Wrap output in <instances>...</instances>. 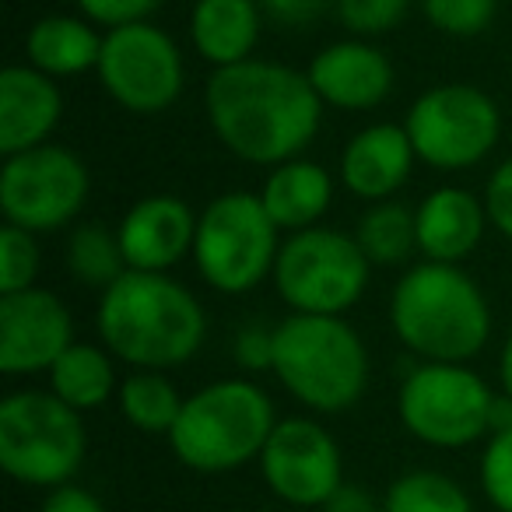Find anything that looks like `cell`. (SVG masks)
Masks as SVG:
<instances>
[{
	"instance_id": "obj_11",
	"label": "cell",
	"mask_w": 512,
	"mask_h": 512,
	"mask_svg": "<svg viewBox=\"0 0 512 512\" xmlns=\"http://www.w3.org/2000/svg\"><path fill=\"white\" fill-rule=\"evenodd\" d=\"M498 109L470 85H442L425 92L407 116L414 155L446 172L477 165L498 141Z\"/></svg>"
},
{
	"instance_id": "obj_9",
	"label": "cell",
	"mask_w": 512,
	"mask_h": 512,
	"mask_svg": "<svg viewBox=\"0 0 512 512\" xmlns=\"http://www.w3.org/2000/svg\"><path fill=\"white\" fill-rule=\"evenodd\" d=\"M495 393L477 372L449 362H428L411 369L400 386V421L435 449H463L488 435V411Z\"/></svg>"
},
{
	"instance_id": "obj_19",
	"label": "cell",
	"mask_w": 512,
	"mask_h": 512,
	"mask_svg": "<svg viewBox=\"0 0 512 512\" xmlns=\"http://www.w3.org/2000/svg\"><path fill=\"white\" fill-rule=\"evenodd\" d=\"M484 207L467 190H435L418 211V246L432 264H456L481 242Z\"/></svg>"
},
{
	"instance_id": "obj_12",
	"label": "cell",
	"mask_w": 512,
	"mask_h": 512,
	"mask_svg": "<svg viewBox=\"0 0 512 512\" xmlns=\"http://www.w3.org/2000/svg\"><path fill=\"white\" fill-rule=\"evenodd\" d=\"M99 78L130 113H162L183 88V60L162 29L137 22L102 39Z\"/></svg>"
},
{
	"instance_id": "obj_30",
	"label": "cell",
	"mask_w": 512,
	"mask_h": 512,
	"mask_svg": "<svg viewBox=\"0 0 512 512\" xmlns=\"http://www.w3.org/2000/svg\"><path fill=\"white\" fill-rule=\"evenodd\" d=\"M481 491L491 509L512 512V432L491 435L481 456Z\"/></svg>"
},
{
	"instance_id": "obj_8",
	"label": "cell",
	"mask_w": 512,
	"mask_h": 512,
	"mask_svg": "<svg viewBox=\"0 0 512 512\" xmlns=\"http://www.w3.org/2000/svg\"><path fill=\"white\" fill-rule=\"evenodd\" d=\"M274 281L295 313L341 316L369 285V256L358 239L330 228H306L281 246Z\"/></svg>"
},
{
	"instance_id": "obj_17",
	"label": "cell",
	"mask_w": 512,
	"mask_h": 512,
	"mask_svg": "<svg viewBox=\"0 0 512 512\" xmlns=\"http://www.w3.org/2000/svg\"><path fill=\"white\" fill-rule=\"evenodd\" d=\"M316 95L337 109H372L390 95L393 67L376 46L337 43L327 46L309 67Z\"/></svg>"
},
{
	"instance_id": "obj_31",
	"label": "cell",
	"mask_w": 512,
	"mask_h": 512,
	"mask_svg": "<svg viewBox=\"0 0 512 512\" xmlns=\"http://www.w3.org/2000/svg\"><path fill=\"white\" fill-rule=\"evenodd\" d=\"M337 15L358 36H379L404 22L407 0H337Z\"/></svg>"
},
{
	"instance_id": "obj_37",
	"label": "cell",
	"mask_w": 512,
	"mask_h": 512,
	"mask_svg": "<svg viewBox=\"0 0 512 512\" xmlns=\"http://www.w3.org/2000/svg\"><path fill=\"white\" fill-rule=\"evenodd\" d=\"M323 512H383V505H376V498L365 488L344 481L341 488L330 495V502L323 505Z\"/></svg>"
},
{
	"instance_id": "obj_1",
	"label": "cell",
	"mask_w": 512,
	"mask_h": 512,
	"mask_svg": "<svg viewBox=\"0 0 512 512\" xmlns=\"http://www.w3.org/2000/svg\"><path fill=\"white\" fill-rule=\"evenodd\" d=\"M320 95L309 74L242 60L207 81V116L228 151L256 165L295 158L320 127Z\"/></svg>"
},
{
	"instance_id": "obj_13",
	"label": "cell",
	"mask_w": 512,
	"mask_h": 512,
	"mask_svg": "<svg viewBox=\"0 0 512 512\" xmlns=\"http://www.w3.org/2000/svg\"><path fill=\"white\" fill-rule=\"evenodd\" d=\"M260 474L271 495L292 509H323L344 484L341 446L320 421L285 418L260 453Z\"/></svg>"
},
{
	"instance_id": "obj_26",
	"label": "cell",
	"mask_w": 512,
	"mask_h": 512,
	"mask_svg": "<svg viewBox=\"0 0 512 512\" xmlns=\"http://www.w3.org/2000/svg\"><path fill=\"white\" fill-rule=\"evenodd\" d=\"M358 246L376 264H404L418 246V214L404 204H379L358 221Z\"/></svg>"
},
{
	"instance_id": "obj_21",
	"label": "cell",
	"mask_w": 512,
	"mask_h": 512,
	"mask_svg": "<svg viewBox=\"0 0 512 512\" xmlns=\"http://www.w3.org/2000/svg\"><path fill=\"white\" fill-rule=\"evenodd\" d=\"M267 214L278 228L306 232L330 204V176L313 162H285L271 172L264 193Z\"/></svg>"
},
{
	"instance_id": "obj_28",
	"label": "cell",
	"mask_w": 512,
	"mask_h": 512,
	"mask_svg": "<svg viewBox=\"0 0 512 512\" xmlns=\"http://www.w3.org/2000/svg\"><path fill=\"white\" fill-rule=\"evenodd\" d=\"M39 271V249L32 242V232L18 225H4L0 232V295H15L32 288V278Z\"/></svg>"
},
{
	"instance_id": "obj_14",
	"label": "cell",
	"mask_w": 512,
	"mask_h": 512,
	"mask_svg": "<svg viewBox=\"0 0 512 512\" xmlns=\"http://www.w3.org/2000/svg\"><path fill=\"white\" fill-rule=\"evenodd\" d=\"M71 313L53 292L25 288L0 295V372L29 376L53 369L71 348Z\"/></svg>"
},
{
	"instance_id": "obj_22",
	"label": "cell",
	"mask_w": 512,
	"mask_h": 512,
	"mask_svg": "<svg viewBox=\"0 0 512 512\" xmlns=\"http://www.w3.org/2000/svg\"><path fill=\"white\" fill-rule=\"evenodd\" d=\"M102 39L78 18H43L29 32V60L43 74H78L99 67Z\"/></svg>"
},
{
	"instance_id": "obj_4",
	"label": "cell",
	"mask_w": 512,
	"mask_h": 512,
	"mask_svg": "<svg viewBox=\"0 0 512 512\" xmlns=\"http://www.w3.org/2000/svg\"><path fill=\"white\" fill-rule=\"evenodd\" d=\"M274 425V404L260 386L225 379L183 400L169 442L183 467L197 474H228L260 460Z\"/></svg>"
},
{
	"instance_id": "obj_15",
	"label": "cell",
	"mask_w": 512,
	"mask_h": 512,
	"mask_svg": "<svg viewBox=\"0 0 512 512\" xmlns=\"http://www.w3.org/2000/svg\"><path fill=\"white\" fill-rule=\"evenodd\" d=\"M120 249L130 271L162 274L165 267L179 264L186 249L197 242V221L190 207L176 197H144L130 207L120 225Z\"/></svg>"
},
{
	"instance_id": "obj_38",
	"label": "cell",
	"mask_w": 512,
	"mask_h": 512,
	"mask_svg": "<svg viewBox=\"0 0 512 512\" xmlns=\"http://www.w3.org/2000/svg\"><path fill=\"white\" fill-rule=\"evenodd\" d=\"M502 432H512V397L509 393L491 400V411H488V435H502Z\"/></svg>"
},
{
	"instance_id": "obj_33",
	"label": "cell",
	"mask_w": 512,
	"mask_h": 512,
	"mask_svg": "<svg viewBox=\"0 0 512 512\" xmlns=\"http://www.w3.org/2000/svg\"><path fill=\"white\" fill-rule=\"evenodd\" d=\"M484 211L495 221L498 232L512 239V158L498 165L495 176L488 179V193H484Z\"/></svg>"
},
{
	"instance_id": "obj_10",
	"label": "cell",
	"mask_w": 512,
	"mask_h": 512,
	"mask_svg": "<svg viewBox=\"0 0 512 512\" xmlns=\"http://www.w3.org/2000/svg\"><path fill=\"white\" fill-rule=\"evenodd\" d=\"M88 200V169L74 151L39 144L11 155L0 172V211L25 232H53L78 218Z\"/></svg>"
},
{
	"instance_id": "obj_23",
	"label": "cell",
	"mask_w": 512,
	"mask_h": 512,
	"mask_svg": "<svg viewBox=\"0 0 512 512\" xmlns=\"http://www.w3.org/2000/svg\"><path fill=\"white\" fill-rule=\"evenodd\" d=\"M113 362L92 344H71L50 369V393H57L74 411H95L113 397Z\"/></svg>"
},
{
	"instance_id": "obj_18",
	"label": "cell",
	"mask_w": 512,
	"mask_h": 512,
	"mask_svg": "<svg viewBox=\"0 0 512 512\" xmlns=\"http://www.w3.org/2000/svg\"><path fill=\"white\" fill-rule=\"evenodd\" d=\"M414 144L407 137V127L376 123L351 137L341 158V176L355 197L386 200L393 190H400L411 172Z\"/></svg>"
},
{
	"instance_id": "obj_7",
	"label": "cell",
	"mask_w": 512,
	"mask_h": 512,
	"mask_svg": "<svg viewBox=\"0 0 512 512\" xmlns=\"http://www.w3.org/2000/svg\"><path fill=\"white\" fill-rule=\"evenodd\" d=\"M197 267L218 292L239 295L256 288L278 264V225L253 193H225L197 221Z\"/></svg>"
},
{
	"instance_id": "obj_3",
	"label": "cell",
	"mask_w": 512,
	"mask_h": 512,
	"mask_svg": "<svg viewBox=\"0 0 512 512\" xmlns=\"http://www.w3.org/2000/svg\"><path fill=\"white\" fill-rule=\"evenodd\" d=\"M390 320L414 355L449 365L474 358L491 334L484 295L456 264H421L404 274L393 292Z\"/></svg>"
},
{
	"instance_id": "obj_32",
	"label": "cell",
	"mask_w": 512,
	"mask_h": 512,
	"mask_svg": "<svg viewBox=\"0 0 512 512\" xmlns=\"http://www.w3.org/2000/svg\"><path fill=\"white\" fill-rule=\"evenodd\" d=\"M78 8L92 22H102L109 29H123V25L144 22L158 8V0H78Z\"/></svg>"
},
{
	"instance_id": "obj_39",
	"label": "cell",
	"mask_w": 512,
	"mask_h": 512,
	"mask_svg": "<svg viewBox=\"0 0 512 512\" xmlns=\"http://www.w3.org/2000/svg\"><path fill=\"white\" fill-rule=\"evenodd\" d=\"M498 376H502V390L512 397V334L502 348V365H498Z\"/></svg>"
},
{
	"instance_id": "obj_35",
	"label": "cell",
	"mask_w": 512,
	"mask_h": 512,
	"mask_svg": "<svg viewBox=\"0 0 512 512\" xmlns=\"http://www.w3.org/2000/svg\"><path fill=\"white\" fill-rule=\"evenodd\" d=\"M39 512H106L99 495H92L88 488H78V484H60L50 495L43 498Z\"/></svg>"
},
{
	"instance_id": "obj_25",
	"label": "cell",
	"mask_w": 512,
	"mask_h": 512,
	"mask_svg": "<svg viewBox=\"0 0 512 512\" xmlns=\"http://www.w3.org/2000/svg\"><path fill=\"white\" fill-rule=\"evenodd\" d=\"M383 512H474L470 495L439 470H411L386 488Z\"/></svg>"
},
{
	"instance_id": "obj_20",
	"label": "cell",
	"mask_w": 512,
	"mask_h": 512,
	"mask_svg": "<svg viewBox=\"0 0 512 512\" xmlns=\"http://www.w3.org/2000/svg\"><path fill=\"white\" fill-rule=\"evenodd\" d=\"M190 32L204 60L218 67L242 64L260 36L256 0H197Z\"/></svg>"
},
{
	"instance_id": "obj_24",
	"label": "cell",
	"mask_w": 512,
	"mask_h": 512,
	"mask_svg": "<svg viewBox=\"0 0 512 512\" xmlns=\"http://www.w3.org/2000/svg\"><path fill=\"white\" fill-rule=\"evenodd\" d=\"M120 411L141 432L169 435L183 411V400L162 372H137L120 386Z\"/></svg>"
},
{
	"instance_id": "obj_36",
	"label": "cell",
	"mask_w": 512,
	"mask_h": 512,
	"mask_svg": "<svg viewBox=\"0 0 512 512\" xmlns=\"http://www.w3.org/2000/svg\"><path fill=\"white\" fill-rule=\"evenodd\" d=\"M267 15L278 18L281 25H309L327 11L330 0H256Z\"/></svg>"
},
{
	"instance_id": "obj_34",
	"label": "cell",
	"mask_w": 512,
	"mask_h": 512,
	"mask_svg": "<svg viewBox=\"0 0 512 512\" xmlns=\"http://www.w3.org/2000/svg\"><path fill=\"white\" fill-rule=\"evenodd\" d=\"M235 362L249 372L274 369V330L246 327L235 341Z\"/></svg>"
},
{
	"instance_id": "obj_6",
	"label": "cell",
	"mask_w": 512,
	"mask_h": 512,
	"mask_svg": "<svg viewBox=\"0 0 512 512\" xmlns=\"http://www.w3.org/2000/svg\"><path fill=\"white\" fill-rule=\"evenodd\" d=\"M88 449L85 421L57 393L22 390L0 400V467L29 488L71 484Z\"/></svg>"
},
{
	"instance_id": "obj_29",
	"label": "cell",
	"mask_w": 512,
	"mask_h": 512,
	"mask_svg": "<svg viewBox=\"0 0 512 512\" xmlns=\"http://www.w3.org/2000/svg\"><path fill=\"white\" fill-rule=\"evenodd\" d=\"M428 22L449 36H477L495 18V0H425Z\"/></svg>"
},
{
	"instance_id": "obj_16",
	"label": "cell",
	"mask_w": 512,
	"mask_h": 512,
	"mask_svg": "<svg viewBox=\"0 0 512 512\" xmlns=\"http://www.w3.org/2000/svg\"><path fill=\"white\" fill-rule=\"evenodd\" d=\"M60 109L64 99L50 74L32 67H8L0 74V151L11 158L39 148L57 127Z\"/></svg>"
},
{
	"instance_id": "obj_27",
	"label": "cell",
	"mask_w": 512,
	"mask_h": 512,
	"mask_svg": "<svg viewBox=\"0 0 512 512\" xmlns=\"http://www.w3.org/2000/svg\"><path fill=\"white\" fill-rule=\"evenodd\" d=\"M67 264H71V274L81 285H92V288H109L113 281H120L127 274L123 271L127 260H123L120 239H113L99 225H81L71 235Z\"/></svg>"
},
{
	"instance_id": "obj_5",
	"label": "cell",
	"mask_w": 512,
	"mask_h": 512,
	"mask_svg": "<svg viewBox=\"0 0 512 512\" xmlns=\"http://www.w3.org/2000/svg\"><path fill=\"white\" fill-rule=\"evenodd\" d=\"M274 376L309 411L337 414L365 393L369 355L341 316L295 313L274 327Z\"/></svg>"
},
{
	"instance_id": "obj_2",
	"label": "cell",
	"mask_w": 512,
	"mask_h": 512,
	"mask_svg": "<svg viewBox=\"0 0 512 512\" xmlns=\"http://www.w3.org/2000/svg\"><path fill=\"white\" fill-rule=\"evenodd\" d=\"M204 309L165 274L127 271L106 288L99 334L116 358L141 372H162L190 362L204 344Z\"/></svg>"
}]
</instances>
